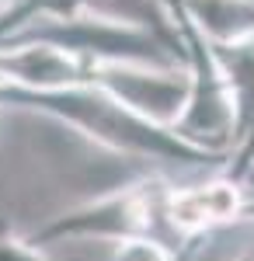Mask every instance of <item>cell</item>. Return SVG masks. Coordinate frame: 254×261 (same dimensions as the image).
I'll use <instances>...</instances> for the list:
<instances>
[{"label": "cell", "instance_id": "cell-1", "mask_svg": "<svg viewBox=\"0 0 254 261\" xmlns=\"http://www.w3.org/2000/svg\"><path fill=\"white\" fill-rule=\"evenodd\" d=\"M0 108H18L32 115L59 122L80 133L84 140L98 143L112 153L133 161H160L181 167H226V157L206 153L192 143H185L174 129H164L157 122L143 119L139 112L125 108L122 101L105 94L98 87H59V91H24L0 84Z\"/></svg>", "mask_w": 254, "mask_h": 261}, {"label": "cell", "instance_id": "cell-2", "mask_svg": "<svg viewBox=\"0 0 254 261\" xmlns=\"http://www.w3.org/2000/svg\"><path fill=\"white\" fill-rule=\"evenodd\" d=\"M171 181L143 178L133 185H122L108 195L91 202H80L73 209L59 213L35 230L28 244L45 251V244L63 241H94V244H157L174 261H185V247L171 230L167 202H171Z\"/></svg>", "mask_w": 254, "mask_h": 261}, {"label": "cell", "instance_id": "cell-3", "mask_svg": "<svg viewBox=\"0 0 254 261\" xmlns=\"http://www.w3.org/2000/svg\"><path fill=\"white\" fill-rule=\"evenodd\" d=\"M171 18L177 24L181 49H185V70H188V98L174 122V133L198 150L230 161L237 140H240V125H237V105L213 56V45L185 18H177L174 11H171Z\"/></svg>", "mask_w": 254, "mask_h": 261}, {"label": "cell", "instance_id": "cell-4", "mask_svg": "<svg viewBox=\"0 0 254 261\" xmlns=\"http://www.w3.org/2000/svg\"><path fill=\"white\" fill-rule=\"evenodd\" d=\"M45 18H108L181 45L167 0H7L0 4V39Z\"/></svg>", "mask_w": 254, "mask_h": 261}, {"label": "cell", "instance_id": "cell-5", "mask_svg": "<svg viewBox=\"0 0 254 261\" xmlns=\"http://www.w3.org/2000/svg\"><path fill=\"white\" fill-rule=\"evenodd\" d=\"M167 216H171L174 237L188 254L202 237H209L216 230L251 223L247 181H237L226 171H219V174L195 181V185H174L171 202H167Z\"/></svg>", "mask_w": 254, "mask_h": 261}, {"label": "cell", "instance_id": "cell-6", "mask_svg": "<svg viewBox=\"0 0 254 261\" xmlns=\"http://www.w3.org/2000/svg\"><path fill=\"white\" fill-rule=\"evenodd\" d=\"M209 45H234L254 39V0H167Z\"/></svg>", "mask_w": 254, "mask_h": 261}, {"label": "cell", "instance_id": "cell-7", "mask_svg": "<svg viewBox=\"0 0 254 261\" xmlns=\"http://www.w3.org/2000/svg\"><path fill=\"white\" fill-rule=\"evenodd\" d=\"M213 56L237 105V125H240L237 146H240L254 129V39L234 42V45H213Z\"/></svg>", "mask_w": 254, "mask_h": 261}, {"label": "cell", "instance_id": "cell-8", "mask_svg": "<svg viewBox=\"0 0 254 261\" xmlns=\"http://www.w3.org/2000/svg\"><path fill=\"white\" fill-rule=\"evenodd\" d=\"M0 261H63L45 254L42 247L28 244V237H18L7 223H0Z\"/></svg>", "mask_w": 254, "mask_h": 261}, {"label": "cell", "instance_id": "cell-9", "mask_svg": "<svg viewBox=\"0 0 254 261\" xmlns=\"http://www.w3.org/2000/svg\"><path fill=\"white\" fill-rule=\"evenodd\" d=\"M101 261H174V258L157 244H118V247H112V254Z\"/></svg>", "mask_w": 254, "mask_h": 261}, {"label": "cell", "instance_id": "cell-10", "mask_svg": "<svg viewBox=\"0 0 254 261\" xmlns=\"http://www.w3.org/2000/svg\"><path fill=\"white\" fill-rule=\"evenodd\" d=\"M251 164H254V129L247 133V140L237 146L234 153H230V161H226V174L237 181H247V174H251Z\"/></svg>", "mask_w": 254, "mask_h": 261}, {"label": "cell", "instance_id": "cell-11", "mask_svg": "<svg viewBox=\"0 0 254 261\" xmlns=\"http://www.w3.org/2000/svg\"><path fill=\"white\" fill-rule=\"evenodd\" d=\"M247 192H251V199H254V188H247Z\"/></svg>", "mask_w": 254, "mask_h": 261}]
</instances>
